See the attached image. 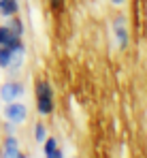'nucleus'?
Listing matches in <instances>:
<instances>
[{
  "instance_id": "9",
  "label": "nucleus",
  "mask_w": 147,
  "mask_h": 158,
  "mask_svg": "<svg viewBox=\"0 0 147 158\" xmlns=\"http://www.w3.org/2000/svg\"><path fill=\"white\" fill-rule=\"evenodd\" d=\"M47 137H49L47 126H45L43 122H36V124H34V141H36V143H43Z\"/></svg>"
},
{
  "instance_id": "12",
  "label": "nucleus",
  "mask_w": 147,
  "mask_h": 158,
  "mask_svg": "<svg viewBox=\"0 0 147 158\" xmlns=\"http://www.w3.org/2000/svg\"><path fill=\"white\" fill-rule=\"evenodd\" d=\"M49 2V6L55 11V13H60L62 11V6H64V0H47Z\"/></svg>"
},
{
  "instance_id": "7",
  "label": "nucleus",
  "mask_w": 147,
  "mask_h": 158,
  "mask_svg": "<svg viewBox=\"0 0 147 158\" xmlns=\"http://www.w3.org/2000/svg\"><path fill=\"white\" fill-rule=\"evenodd\" d=\"M19 13V0H0V15L4 19Z\"/></svg>"
},
{
  "instance_id": "8",
  "label": "nucleus",
  "mask_w": 147,
  "mask_h": 158,
  "mask_svg": "<svg viewBox=\"0 0 147 158\" xmlns=\"http://www.w3.org/2000/svg\"><path fill=\"white\" fill-rule=\"evenodd\" d=\"M6 26L13 30V34H17L19 39L24 36V32H26V26H24V19L19 17V15H13V17H9L6 19Z\"/></svg>"
},
{
  "instance_id": "11",
  "label": "nucleus",
  "mask_w": 147,
  "mask_h": 158,
  "mask_svg": "<svg viewBox=\"0 0 147 158\" xmlns=\"http://www.w3.org/2000/svg\"><path fill=\"white\" fill-rule=\"evenodd\" d=\"M41 145H43V154H45V156H47V154H51L55 148H60V143H58V139H55V137H47Z\"/></svg>"
},
{
  "instance_id": "6",
  "label": "nucleus",
  "mask_w": 147,
  "mask_h": 158,
  "mask_svg": "<svg viewBox=\"0 0 147 158\" xmlns=\"http://www.w3.org/2000/svg\"><path fill=\"white\" fill-rule=\"evenodd\" d=\"M22 39L17 36V34H13V30L6 26V24H2L0 26V47H13V45H17Z\"/></svg>"
},
{
  "instance_id": "3",
  "label": "nucleus",
  "mask_w": 147,
  "mask_h": 158,
  "mask_svg": "<svg viewBox=\"0 0 147 158\" xmlns=\"http://www.w3.org/2000/svg\"><path fill=\"white\" fill-rule=\"evenodd\" d=\"M26 88L22 81H15V79H9L0 85V101L2 103H13V101H19L24 96Z\"/></svg>"
},
{
  "instance_id": "2",
  "label": "nucleus",
  "mask_w": 147,
  "mask_h": 158,
  "mask_svg": "<svg viewBox=\"0 0 147 158\" xmlns=\"http://www.w3.org/2000/svg\"><path fill=\"white\" fill-rule=\"evenodd\" d=\"M4 120L15 124V126H22L26 120H28V107L22 101H13V103H6L4 105Z\"/></svg>"
},
{
  "instance_id": "10",
  "label": "nucleus",
  "mask_w": 147,
  "mask_h": 158,
  "mask_svg": "<svg viewBox=\"0 0 147 158\" xmlns=\"http://www.w3.org/2000/svg\"><path fill=\"white\" fill-rule=\"evenodd\" d=\"M11 58H13V52L9 47H0V69H9Z\"/></svg>"
},
{
  "instance_id": "1",
  "label": "nucleus",
  "mask_w": 147,
  "mask_h": 158,
  "mask_svg": "<svg viewBox=\"0 0 147 158\" xmlns=\"http://www.w3.org/2000/svg\"><path fill=\"white\" fill-rule=\"evenodd\" d=\"M34 101H36V111L39 115L47 118L55 109V96H53V88L47 79H39L34 83Z\"/></svg>"
},
{
  "instance_id": "5",
  "label": "nucleus",
  "mask_w": 147,
  "mask_h": 158,
  "mask_svg": "<svg viewBox=\"0 0 147 158\" xmlns=\"http://www.w3.org/2000/svg\"><path fill=\"white\" fill-rule=\"evenodd\" d=\"M22 152L19 148V139L15 135H4L2 145H0V158H17Z\"/></svg>"
},
{
  "instance_id": "4",
  "label": "nucleus",
  "mask_w": 147,
  "mask_h": 158,
  "mask_svg": "<svg viewBox=\"0 0 147 158\" xmlns=\"http://www.w3.org/2000/svg\"><path fill=\"white\" fill-rule=\"evenodd\" d=\"M113 36H115V43H117V47L120 49H128V45H130V32H128V22H126V17L124 15H117V17H113Z\"/></svg>"
},
{
  "instance_id": "14",
  "label": "nucleus",
  "mask_w": 147,
  "mask_h": 158,
  "mask_svg": "<svg viewBox=\"0 0 147 158\" xmlns=\"http://www.w3.org/2000/svg\"><path fill=\"white\" fill-rule=\"evenodd\" d=\"M45 158H64V152H62V148H55L51 154H47Z\"/></svg>"
},
{
  "instance_id": "13",
  "label": "nucleus",
  "mask_w": 147,
  "mask_h": 158,
  "mask_svg": "<svg viewBox=\"0 0 147 158\" xmlns=\"http://www.w3.org/2000/svg\"><path fill=\"white\" fill-rule=\"evenodd\" d=\"M15 124H11V122H4V126H2V131H4V135H15Z\"/></svg>"
},
{
  "instance_id": "15",
  "label": "nucleus",
  "mask_w": 147,
  "mask_h": 158,
  "mask_svg": "<svg viewBox=\"0 0 147 158\" xmlns=\"http://www.w3.org/2000/svg\"><path fill=\"white\" fill-rule=\"evenodd\" d=\"M109 2H111L113 6H122V4H126L128 0H109Z\"/></svg>"
},
{
  "instance_id": "16",
  "label": "nucleus",
  "mask_w": 147,
  "mask_h": 158,
  "mask_svg": "<svg viewBox=\"0 0 147 158\" xmlns=\"http://www.w3.org/2000/svg\"><path fill=\"white\" fill-rule=\"evenodd\" d=\"M17 158H28V156H26L24 152H19V156H17Z\"/></svg>"
}]
</instances>
